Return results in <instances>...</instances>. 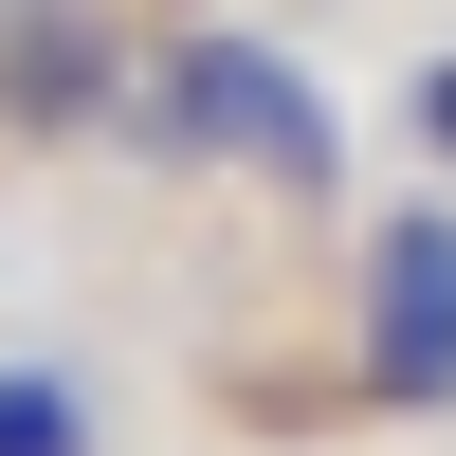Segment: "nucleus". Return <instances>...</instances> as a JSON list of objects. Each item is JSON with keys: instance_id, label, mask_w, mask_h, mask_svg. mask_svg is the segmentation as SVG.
Returning <instances> with one entry per match:
<instances>
[{"instance_id": "1", "label": "nucleus", "mask_w": 456, "mask_h": 456, "mask_svg": "<svg viewBox=\"0 0 456 456\" xmlns=\"http://www.w3.org/2000/svg\"><path fill=\"white\" fill-rule=\"evenodd\" d=\"M165 128L219 146V165H256V183H292V201L347 183V128H329V92L274 55V37H183L165 55Z\"/></svg>"}, {"instance_id": "2", "label": "nucleus", "mask_w": 456, "mask_h": 456, "mask_svg": "<svg viewBox=\"0 0 456 456\" xmlns=\"http://www.w3.org/2000/svg\"><path fill=\"white\" fill-rule=\"evenodd\" d=\"M365 365H384L402 402L456 384V201H402L384 238H365Z\"/></svg>"}, {"instance_id": "3", "label": "nucleus", "mask_w": 456, "mask_h": 456, "mask_svg": "<svg viewBox=\"0 0 456 456\" xmlns=\"http://www.w3.org/2000/svg\"><path fill=\"white\" fill-rule=\"evenodd\" d=\"M0 110H37V128H92V110H110V19H19Z\"/></svg>"}, {"instance_id": "4", "label": "nucleus", "mask_w": 456, "mask_h": 456, "mask_svg": "<svg viewBox=\"0 0 456 456\" xmlns=\"http://www.w3.org/2000/svg\"><path fill=\"white\" fill-rule=\"evenodd\" d=\"M0 456H92V402L55 365H0Z\"/></svg>"}, {"instance_id": "5", "label": "nucleus", "mask_w": 456, "mask_h": 456, "mask_svg": "<svg viewBox=\"0 0 456 456\" xmlns=\"http://www.w3.org/2000/svg\"><path fill=\"white\" fill-rule=\"evenodd\" d=\"M420 128H438V165H456V55H438V73H420Z\"/></svg>"}]
</instances>
